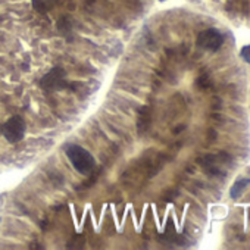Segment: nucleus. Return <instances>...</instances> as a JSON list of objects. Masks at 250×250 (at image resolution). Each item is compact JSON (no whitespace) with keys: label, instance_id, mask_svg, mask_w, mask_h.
Segmentation results:
<instances>
[{"label":"nucleus","instance_id":"7ed1b4c3","mask_svg":"<svg viewBox=\"0 0 250 250\" xmlns=\"http://www.w3.org/2000/svg\"><path fill=\"white\" fill-rule=\"evenodd\" d=\"M40 85L46 91H56L63 87H66V80H65V71L61 66L53 68L49 74H46L40 80Z\"/></svg>","mask_w":250,"mask_h":250},{"label":"nucleus","instance_id":"f257e3e1","mask_svg":"<svg viewBox=\"0 0 250 250\" xmlns=\"http://www.w3.org/2000/svg\"><path fill=\"white\" fill-rule=\"evenodd\" d=\"M66 156L71 162V165L81 174H87L90 172L94 165H96V161L93 158V155L85 150L83 146H78V145H69L66 147Z\"/></svg>","mask_w":250,"mask_h":250},{"label":"nucleus","instance_id":"0eeeda50","mask_svg":"<svg viewBox=\"0 0 250 250\" xmlns=\"http://www.w3.org/2000/svg\"><path fill=\"white\" fill-rule=\"evenodd\" d=\"M241 58H243L247 63H250V44H249V46H244V47L241 49Z\"/></svg>","mask_w":250,"mask_h":250},{"label":"nucleus","instance_id":"423d86ee","mask_svg":"<svg viewBox=\"0 0 250 250\" xmlns=\"http://www.w3.org/2000/svg\"><path fill=\"white\" fill-rule=\"evenodd\" d=\"M249 183H250L249 178H238V180L232 184V187H231V190H229L231 197H232V199H238V197L241 196V193L246 190V187L249 186Z\"/></svg>","mask_w":250,"mask_h":250},{"label":"nucleus","instance_id":"20e7f679","mask_svg":"<svg viewBox=\"0 0 250 250\" xmlns=\"http://www.w3.org/2000/svg\"><path fill=\"white\" fill-rule=\"evenodd\" d=\"M222 43H224V37L215 28H208L202 31L197 37V44L205 50H210V52H216L222 46Z\"/></svg>","mask_w":250,"mask_h":250},{"label":"nucleus","instance_id":"39448f33","mask_svg":"<svg viewBox=\"0 0 250 250\" xmlns=\"http://www.w3.org/2000/svg\"><path fill=\"white\" fill-rule=\"evenodd\" d=\"M59 0H31L34 11H37L39 14H46L49 11H52Z\"/></svg>","mask_w":250,"mask_h":250},{"label":"nucleus","instance_id":"f03ea898","mask_svg":"<svg viewBox=\"0 0 250 250\" xmlns=\"http://www.w3.org/2000/svg\"><path fill=\"white\" fill-rule=\"evenodd\" d=\"M2 134L9 143H20L27 131V124L21 116H12L2 125Z\"/></svg>","mask_w":250,"mask_h":250}]
</instances>
